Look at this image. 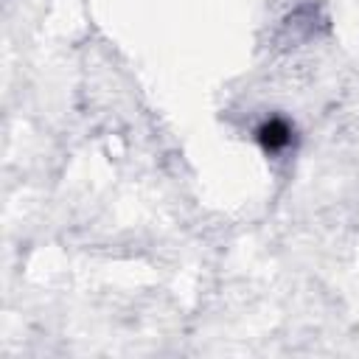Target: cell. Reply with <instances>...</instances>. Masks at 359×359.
I'll return each instance as SVG.
<instances>
[{
    "instance_id": "obj_1",
    "label": "cell",
    "mask_w": 359,
    "mask_h": 359,
    "mask_svg": "<svg viewBox=\"0 0 359 359\" xmlns=\"http://www.w3.org/2000/svg\"><path fill=\"white\" fill-rule=\"evenodd\" d=\"M255 140L261 143V149H264L266 154H278L280 149L289 146L292 129H289V123H286L283 118H269V121H264V123L258 126Z\"/></svg>"
}]
</instances>
